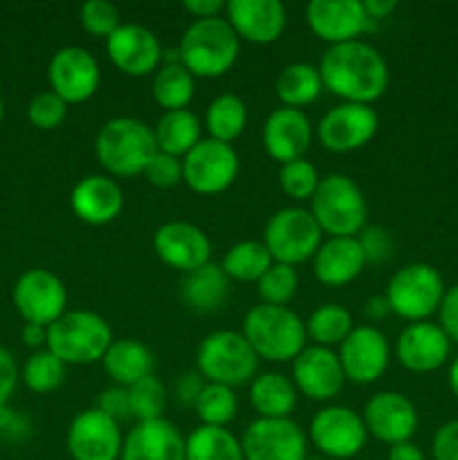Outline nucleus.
I'll return each mask as SVG.
<instances>
[{"instance_id": "obj_1", "label": "nucleus", "mask_w": 458, "mask_h": 460, "mask_svg": "<svg viewBox=\"0 0 458 460\" xmlns=\"http://www.w3.org/2000/svg\"><path fill=\"white\" fill-rule=\"evenodd\" d=\"M319 76L323 90L339 97L344 103L373 106L384 97L391 72L380 49L364 40L330 45L319 61Z\"/></svg>"}, {"instance_id": "obj_2", "label": "nucleus", "mask_w": 458, "mask_h": 460, "mask_svg": "<svg viewBox=\"0 0 458 460\" xmlns=\"http://www.w3.org/2000/svg\"><path fill=\"white\" fill-rule=\"evenodd\" d=\"M155 153V133L135 117H112L94 137V155L110 178L142 175Z\"/></svg>"}, {"instance_id": "obj_3", "label": "nucleus", "mask_w": 458, "mask_h": 460, "mask_svg": "<svg viewBox=\"0 0 458 460\" xmlns=\"http://www.w3.org/2000/svg\"><path fill=\"white\" fill-rule=\"evenodd\" d=\"M242 337L265 362H295L308 346L305 322L287 305L259 304L242 319Z\"/></svg>"}, {"instance_id": "obj_4", "label": "nucleus", "mask_w": 458, "mask_h": 460, "mask_svg": "<svg viewBox=\"0 0 458 460\" xmlns=\"http://www.w3.org/2000/svg\"><path fill=\"white\" fill-rule=\"evenodd\" d=\"M241 39L227 18H205L193 21L180 39V63L196 79H218L225 76L238 61Z\"/></svg>"}, {"instance_id": "obj_5", "label": "nucleus", "mask_w": 458, "mask_h": 460, "mask_svg": "<svg viewBox=\"0 0 458 460\" xmlns=\"http://www.w3.org/2000/svg\"><path fill=\"white\" fill-rule=\"evenodd\" d=\"M112 344L110 323L90 310H67L52 326H48L49 353L66 367H88L101 362Z\"/></svg>"}, {"instance_id": "obj_6", "label": "nucleus", "mask_w": 458, "mask_h": 460, "mask_svg": "<svg viewBox=\"0 0 458 460\" xmlns=\"http://www.w3.org/2000/svg\"><path fill=\"white\" fill-rule=\"evenodd\" d=\"M310 214L330 238L357 236L366 227V198L350 175H323L310 198Z\"/></svg>"}, {"instance_id": "obj_7", "label": "nucleus", "mask_w": 458, "mask_h": 460, "mask_svg": "<svg viewBox=\"0 0 458 460\" xmlns=\"http://www.w3.org/2000/svg\"><path fill=\"white\" fill-rule=\"evenodd\" d=\"M259 355L254 353L242 332L214 331L200 341L196 353L198 373L211 385L229 389L247 385L259 376Z\"/></svg>"}, {"instance_id": "obj_8", "label": "nucleus", "mask_w": 458, "mask_h": 460, "mask_svg": "<svg viewBox=\"0 0 458 460\" xmlns=\"http://www.w3.org/2000/svg\"><path fill=\"white\" fill-rule=\"evenodd\" d=\"M443 274L429 263H409L386 283L384 296L395 317L409 323L427 322L438 313L445 296Z\"/></svg>"}, {"instance_id": "obj_9", "label": "nucleus", "mask_w": 458, "mask_h": 460, "mask_svg": "<svg viewBox=\"0 0 458 460\" xmlns=\"http://www.w3.org/2000/svg\"><path fill=\"white\" fill-rule=\"evenodd\" d=\"M323 243V232L310 209L286 207L268 220L263 232V245L268 247L274 263L296 265L313 261Z\"/></svg>"}, {"instance_id": "obj_10", "label": "nucleus", "mask_w": 458, "mask_h": 460, "mask_svg": "<svg viewBox=\"0 0 458 460\" xmlns=\"http://www.w3.org/2000/svg\"><path fill=\"white\" fill-rule=\"evenodd\" d=\"M241 160L232 144L205 137L182 157V182L198 196H218L236 180Z\"/></svg>"}, {"instance_id": "obj_11", "label": "nucleus", "mask_w": 458, "mask_h": 460, "mask_svg": "<svg viewBox=\"0 0 458 460\" xmlns=\"http://www.w3.org/2000/svg\"><path fill=\"white\" fill-rule=\"evenodd\" d=\"M368 438L362 416L341 404L319 409L308 427V443L319 449V456L346 460L357 456Z\"/></svg>"}, {"instance_id": "obj_12", "label": "nucleus", "mask_w": 458, "mask_h": 460, "mask_svg": "<svg viewBox=\"0 0 458 460\" xmlns=\"http://www.w3.org/2000/svg\"><path fill=\"white\" fill-rule=\"evenodd\" d=\"M13 308L25 323L52 326L67 313V288L61 279L45 268L25 270L12 290Z\"/></svg>"}, {"instance_id": "obj_13", "label": "nucleus", "mask_w": 458, "mask_h": 460, "mask_svg": "<svg viewBox=\"0 0 458 460\" xmlns=\"http://www.w3.org/2000/svg\"><path fill=\"white\" fill-rule=\"evenodd\" d=\"M48 81L52 93L72 106L94 97L101 84V70L90 49L81 45H66L49 58Z\"/></svg>"}, {"instance_id": "obj_14", "label": "nucleus", "mask_w": 458, "mask_h": 460, "mask_svg": "<svg viewBox=\"0 0 458 460\" xmlns=\"http://www.w3.org/2000/svg\"><path fill=\"white\" fill-rule=\"evenodd\" d=\"M245 460H305L308 434L292 418H256L241 438Z\"/></svg>"}, {"instance_id": "obj_15", "label": "nucleus", "mask_w": 458, "mask_h": 460, "mask_svg": "<svg viewBox=\"0 0 458 460\" xmlns=\"http://www.w3.org/2000/svg\"><path fill=\"white\" fill-rule=\"evenodd\" d=\"M380 128L375 108L364 103H337L319 121V142L330 153H353L366 146Z\"/></svg>"}, {"instance_id": "obj_16", "label": "nucleus", "mask_w": 458, "mask_h": 460, "mask_svg": "<svg viewBox=\"0 0 458 460\" xmlns=\"http://www.w3.org/2000/svg\"><path fill=\"white\" fill-rule=\"evenodd\" d=\"M337 355H339L346 380L366 386L380 380L389 368L391 344L380 328L362 323L353 328Z\"/></svg>"}, {"instance_id": "obj_17", "label": "nucleus", "mask_w": 458, "mask_h": 460, "mask_svg": "<svg viewBox=\"0 0 458 460\" xmlns=\"http://www.w3.org/2000/svg\"><path fill=\"white\" fill-rule=\"evenodd\" d=\"M66 445L72 460H119L124 436L119 422L92 407L72 418Z\"/></svg>"}, {"instance_id": "obj_18", "label": "nucleus", "mask_w": 458, "mask_h": 460, "mask_svg": "<svg viewBox=\"0 0 458 460\" xmlns=\"http://www.w3.org/2000/svg\"><path fill=\"white\" fill-rule=\"evenodd\" d=\"M106 52L112 66L128 76H148L162 67L160 39L148 27L137 22H121L106 39Z\"/></svg>"}, {"instance_id": "obj_19", "label": "nucleus", "mask_w": 458, "mask_h": 460, "mask_svg": "<svg viewBox=\"0 0 458 460\" xmlns=\"http://www.w3.org/2000/svg\"><path fill=\"white\" fill-rule=\"evenodd\" d=\"M305 21L313 34L328 45L359 40L364 31L375 25L362 0H313L305 7Z\"/></svg>"}, {"instance_id": "obj_20", "label": "nucleus", "mask_w": 458, "mask_h": 460, "mask_svg": "<svg viewBox=\"0 0 458 460\" xmlns=\"http://www.w3.org/2000/svg\"><path fill=\"white\" fill-rule=\"evenodd\" d=\"M362 420L368 436L380 443L393 445L409 443L418 431V409L411 400L398 391H380L364 404Z\"/></svg>"}, {"instance_id": "obj_21", "label": "nucleus", "mask_w": 458, "mask_h": 460, "mask_svg": "<svg viewBox=\"0 0 458 460\" xmlns=\"http://www.w3.org/2000/svg\"><path fill=\"white\" fill-rule=\"evenodd\" d=\"M292 382L313 402H330L346 382L339 355L323 346H305L292 362Z\"/></svg>"}, {"instance_id": "obj_22", "label": "nucleus", "mask_w": 458, "mask_h": 460, "mask_svg": "<svg viewBox=\"0 0 458 460\" xmlns=\"http://www.w3.org/2000/svg\"><path fill=\"white\" fill-rule=\"evenodd\" d=\"M157 259L169 268L189 274L211 263V241L198 225L187 220H169L153 236Z\"/></svg>"}, {"instance_id": "obj_23", "label": "nucleus", "mask_w": 458, "mask_h": 460, "mask_svg": "<svg viewBox=\"0 0 458 460\" xmlns=\"http://www.w3.org/2000/svg\"><path fill=\"white\" fill-rule=\"evenodd\" d=\"M395 359L409 373H434L447 364L452 341L438 323H409L395 340Z\"/></svg>"}, {"instance_id": "obj_24", "label": "nucleus", "mask_w": 458, "mask_h": 460, "mask_svg": "<svg viewBox=\"0 0 458 460\" xmlns=\"http://www.w3.org/2000/svg\"><path fill=\"white\" fill-rule=\"evenodd\" d=\"M227 22L241 40L254 45L277 43L287 25V13L278 0H229Z\"/></svg>"}, {"instance_id": "obj_25", "label": "nucleus", "mask_w": 458, "mask_h": 460, "mask_svg": "<svg viewBox=\"0 0 458 460\" xmlns=\"http://www.w3.org/2000/svg\"><path fill=\"white\" fill-rule=\"evenodd\" d=\"M313 144V124L308 115L296 108H277L263 126V148L274 162L301 160Z\"/></svg>"}, {"instance_id": "obj_26", "label": "nucleus", "mask_w": 458, "mask_h": 460, "mask_svg": "<svg viewBox=\"0 0 458 460\" xmlns=\"http://www.w3.org/2000/svg\"><path fill=\"white\" fill-rule=\"evenodd\" d=\"M70 207L76 218L92 227L112 223L124 209V191L110 175H85L70 193Z\"/></svg>"}, {"instance_id": "obj_27", "label": "nucleus", "mask_w": 458, "mask_h": 460, "mask_svg": "<svg viewBox=\"0 0 458 460\" xmlns=\"http://www.w3.org/2000/svg\"><path fill=\"white\" fill-rule=\"evenodd\" d=\"M119 460H184V436L166 418L137 422L124 436Z\"/></svg>"}, {"instance_id": "obj_28", "label": "nucleus", "mask_w": 458, "mask_h": 460, "mask_svg": "<svg viewBox=\"0 0 458 460\" xmlns=\"http://www.w3.org/2000/svg\"><path fill=\"white\" fill-rule=\"evenodd\" d=\"M366 256L357 236L328 238L313 256V272L321 286L344 288L366 268Z\"/></svg>"}, {"instance_id": "obj_29", "label": "nucleus", "mask_w": 458, "mask_h": 460, "mask_svg": "<svg viewBox=\"0 0 458 460\" xmlns=\"http://www.w3.org/2000/svg\"><path fill=\"white\" fill-rule=\"evenodd\" d=\"M101 364L108 377L115 382V386L130 389L133 385L142 382L144 377L153 376L155 358H153L146 344H142L139 340L124 337V340H112L110 349L103 355Z\"/></svg>"}, {"instance_id": "obj_30", "label": "nucleus", "mask_w": 458, "mask_h": 460, "mask_svg": "<svg viewBox=\"0 0 458 460\" xmlns=\"http://www.w3.org/2000/svg\"><path fill=\"white\" fill-rule=\"evenodd\" d=\"M296 395L299 391L295 382L283 373H259L250 382V404L259 418H269V420L290 418L296 407Z\"/></svg>"}, {"instance_id": "obj_31", "label": "nucleus", "mask_w": 458, "mask_h": 460, "mask_svg": "<svg viewBox=\"0 0 458 460\" xmlns=\"http://www.w3.org/2000/svg\"><path fill=\"white\" fill-rule=\"evenodd\" d=\"M229 277L216 263H207L184 274L182 301L198 313H214L227 301Z\"/></svg>"}, {"instance_id": "obj_32", "label": "nucleus", "mask_w": 458, "mask_h": 460, "mask_svg": "<svg viewBox=\"0 0 458 460\" xmlns=\"http://www.w3.org/2000/svg\"><path fill=\"white\" fill-rule=\"evenodd\" d=\"M153 133H155L157 151L169 153V155L182 160L202 139V121L189 108L187 111H171L157 119Z\"/></svg>"}, {"instance_id": "obj_33", "label": "nucleus", "mask_w": 458, "mask_h": 460, "mask_svg": "<svg viewBox=\"0 0 458 460\" xmlns=\"http://www.w3.org/2000/svg\"><path fill=\"white\" fill-rule=\"evenodd\" d=\"M274 90L283 106L301 111L304 106L317 102L321 94L323 84L319 76V67L310 66V63H290L278 72Z\"/></svg>"}, {"instance_id": "obj_34", "label": "nucleus", "mask_w": 458, "mask_h": 460, "mask_svg": "<svg viewBox=\"0 0 458 460\" xmlns=\"http://www.w3.org/2000/svg\"><path fill=\"white\" fill-rule=\"evenodd\" d=\"M247 119V103L242 102L238 94L225 93L218 94L214 102L207 106L205 111V121H202V128L209 133L211 139L223 144H232L233 139H238L245 130Z\"/></svg>"}, {"instance_id": "obj_35", "label": "nucleus", "mask_w": 458, "mask_h": 460, "mask_svg": "<svg viewBox=\"0 0 458 460\" xmlns=\"http://www.w3.org/2000/svg\"><path fill=\"white\" fill-rule=\"evenodd\" d=\"M184 460H245L241 438L227 427L200 425L184 438Z\"/></svg>"}, {"instance_id": "obj_36", "label": "nucleus", "mask_w": 458, "mask_h": 460, "mask_svg": "<svg viewBox=\"0 0 458 460\" xmlns=\"http://www.w3.org/2000/svg\"><path fill=\"white\" fill-rule=\"evenodd\" d=\"M196 94V76L182 66V63H171L162 66L153 76V99L164 112L187 111L189 103Z\"/></svg>"}, {"instance_id": "obj_37", "label": "nucleus", "mask_w": 458, "mask_h": 460, "mask_svg": "<svg viewBox=\"0 0 458 460\" xmlns=\"http://www.w3.org/2000/svg\"><path fill=\"white\" fill-rule=\"evenodd\" d=\"M353 314L348 308L337 304H323L310 313L305 319V335L314 346L335 349L344 344L346 337L353 332Z\"/></svg>"}, {"instance_id": "obj_38", "label": "nucleus", "mask_w": 458, "mask_h": 460, "mask_svg": "<svg viewBox=\"0 0 458 460\" xmlns=\"http://www.w3.org/2000/svg\"><path fill=\"white\" fill-rule=\"evenodd\" d=\"M272 263L274 261L263 241H241L229 247L220 268L227 274L229 281L259 283V279L272 268Z\"/></svg>"}, {"instance_id": "obj_39", "label": "nucleus", "mask_w": 458, "mask_h": 460, "mask_svg": "<svg viewBox=\"0 0 458 460\" xmlns=\"http://www.w3.org/2000/svg\"><path fill=\"white\" fill-rule=\"evenodd\" d=\"M66 364L57 355L49 353L48 349L36 350L22 364L21 380L31 394H52V391H57L66 382Z\"/></svg>"}, {"instance_id": "obj_40", "label": "nucleus", "mask_w": 458, "mask_h": 460, "mask_svg": "<svg viewBox=\"0 0 458 460\" xmlns=\"http://www.w3.org/2000/svg\"><path fill=\"white\" fill-rule=\"evenodd\" d=\"M193 409L200 418V425L227 427L238 416V398L229 386L207 382Z\"/></svg>"}, {"instance_id": "obj_41", "label": "nucleus", "mask_w": 458, "mask_h": 460, "mask_svg": "<svg viewBox=\"0 0 458 460\" xmlns=\"http://www.w3.org/2000/svg\"><path fill=\"white\" fill-rule=\"evenodd\" d=\"M128 400L130 416L137 422H148L157 420V418H164L169 394H166V386L155 376H148L142 382L130 386Z\"/></svg>"}, {"instance_id": "obj_42", "label": "nucleus", "mask_w": 458, "mask_h": 460, "mask_svg": "<svg viewBox=\"0 0 458 460\" xmlns=\"http://www.w3.org/2000/svg\"><path fill=\"white\" fill-rule=\"evenodd\" d=\"M296 290H299V272L292 265L283 263H272V268L256 283L260 304L268 305H287Z\"/></svg>"}, {"instance_id": "obj_43", "label": "nucleus", "mask_w": 458, "mask_h": 460, "mask_svg": "<svg viewBox=\"0 0 458 460\" xmlns=\"http://www.w3.org/2000/svg\"><path fill=\"white\" fill-rule=\"evenodd\" d=\"M319 180H321V175H319L317 166L305 157L281 164V169H278V187L290 200L296 202L310 200L317 191Z\"/></svg>"}, {"instance_id": "obj_44", "label": "nucleus", "mask_w": 458, "mask_h": 460, "mask_svg": "<svg viewBox=\"0 0 458 460\" xmlns=\"http://www.w3.org/2000/svg\"><path fill=\"white\" fill-rule=\"evenodd\" d=\"M79 22L88 34L108 39L121 25L119 9L108 0H88L79 7Z\"/></svg>"}, {"instance_id": "obj_45", "label": "nucleus", "mask_w": 458, "mask_h": 460, "mask_svg": "<svg viewBox=\"0 0 458 460\" xmlns=\"http://www.w3.org/2000/svg\"><path fill=\"white\" fill-rule=\"evenodd\" d=\"M67 108L70 106L57 93L45 90V93L31 97L30 106H27V119L39 130H54L66 121Z\"/></svg>"}, {"instance_id": "obj_46", "label": "nucleus", "mask_w": 458, "mask_h": 460, "mask_svg": "<svg viewBox=\"0 0 458 460\" xmlns=\"http://www.w3.org/2000/svg\"><path fill=\"white\" fill-rule=\"evenodd\" d=\"M142 175L148 180L151 187L173 189L182 182V160L175 155H169V153L157 151L151 157V162H148Z\"/></svg>"}, {"instance_id": "obj_47", "label": "nucleus", "mask_w": 458, "mask_h": 460, "mask_svg": "<svg viewBox=\"0 0 458 460\" xmlns=\"http://www.w3.org/2000/svg\"><path fill=\"white\" fill-rule=\"evenodd\" d=\"M357 241L366 256V263H384L393 254V236L382 225H366L357 234Z\"/></svg>"}, {"instance_id": "obj_48", "label": "nucleus", "mask_w": 458, "mask_h": 460, "mask_svg": "<svg viewBox=\"0 0 458 460\" xmlns=\"http://www.w3.org/2000/svg\"><path fill=\"white\" fill-rule=\"evenodd\" d=\"M94 407H97L99 411L106 413V416H110L112 420H117V422H124V420H128V418H133L130 416L128 389H124V386H110V389L101 391Z\"/></svg>"}, {"instance_id": "obj_49", "label": "nucleus", "mask_w": 458, "mask_h": 460, "mask_svg": "<svg viewBox=\"0 0 458 460\" xmlns=\"http://www.w3.org/2000/svg\"><path fill=\"white\" fill-rule=\"evenodd\" d=\"M438 326L443 328L449 341L458 346V283L445 290L443 304L438 308Z\"/></svg>"}, {"instance_id": "obj_50", "label": "nucleus", "mask_w": 458, "mask_h": 460, "mask_svg": "<svg viewBox=\"0 0 458 460\" xmlns=\"http://www.w3.org/2000/svg\"><path fill=\"white\" fill-rule=\"evenodd\" d=\"M434 460H458V420H449L431 440Z\"/></svg>"}, {"instance_id": "obj_51", "label": "nucleus", "mask_w": 458, "mask_h": 460, "mask_svg": "<svg viewBox=\"0 0 458 460\" xmlns=\"http://www.w3.org/2000/svg\"><path fill=\"white\" fill-rule=\"evenodd\" d=\"M18 380H21V371H18L16 359L4 346H0V407L9 402L18 386Z\"/></svg>"}, {"instance_id": "obj_52", "label": "nucleus", "mask_w": 458, "mask_h": 460, "mask_svg": "<svg viewBox=\"0 0 458 460\" xmlns=\"http://www.w3.org/2000/svg\"><path fill=\"white\" fill-rule=\"evenodd\" d=\"M205 385H207L205 377H202L198 371L182 373L178 385H175V394H178V400L184 404V407H196Z\"/></svg>"}, {"instance_id": "obj_53", "label": "nucleus", "mask_w": 458, "mask_h": 460, "mask_svg": "<svg viewBox=\"0 0 458 460\" xmlns=\"http://www.w3.org/2000/svg\"><path fill=\"white\" fill-rule=\"evenodd\" d=\"M0 434L7 436L9 440H21L22 436L30 434V422L4 404L0 407Z\"/></svg>"}, {"instance_id": "obj_54", "label": "nucleus", "mask_w": 458, "mask_h": 460, "mask_svg": "<svg viewBox=\"0 0 458 460\" xmlns=\"http://www.w3.org/2000/svg\"><path fill=\"white\" fill-rule=\"evenodd\" d=\"M227 9L223 0H184V12L193 16V21H205V18H220Z\"/></svg>"}, {"instance_id": "obj_55", "label": "nucleus", "mask_w": 458, "mask_h": 460, "mask_svg": "<svg viewBox=\"0 0 458 460\" xmlns=\"http://www.w3.org/2000/svg\"><path fill=\"white\" fill-rule=\"evenodd\" d=\"M362 313H364V319H366V322L371 323V326L375 322H384V319L389 317V314H393V313H391V305H389V301H386L384 295L368 296V299L364 301Z\"/></svg>"}, {"instance_id": "obj_56", "label": "nucleus", "mask_w": 458, "mask_h": 460, "mask_svg": "<svg viewBox=\"0 0 458 460\" xmlns=\"http://www.w3.org/2000/svg\"><path fill=\"white\" fill-rule=\"evenodd\" d=\"M21 340L27 349L43 350V346H48V328L39 326V323H25L21 331Z\"/></svg>"}, {"instance_id": "obj_57", "label": "nucleus", "mask_w": 458, "mask_h": 460, "mask_svg": "<svg viewBox=\"0 0 458 460\" xmlns=\"http://www.w3.org/2000/svg\"><path fill=\"white\" fill-rule=\"evenodd\" d=\"M364 9H366L368 18H371L373 22H377L389 18L391 13L398 9V3H395V0H364Z\"/></svg>"}, {"instance_id": "obj_58", "label": "nucleus", "mask_w": 458, "mask_h": 460, "mask_svg": "<svg viewBox=\"0 0 458 460\" xmlns=\"http://www.w3.org/2000/svg\"><path fill=\"white\" fill-rule=\"evenodd\" d=\"M386 460H427L425 452L418 447L416 443H400L389 447V454H386Z\"/></svg>"}, {"instance_id": "obj_59", "label": "nucleus", "mask_w": 458, "mask_h": 460, "mask_svg": "<svg viewBox=\"0 0 458 460\" xmlns=\"http://www.w3.org/2000/svg\"><path fill=\"white\" fill-rule=\"evenodd\" d=\"M447 385H449V389H452V394L456 395V400H458V358H454V362L449 364Z\"/></svg>"}, {"instance_id": "obj_60", "label": "nucleus", "mask_w": 458, "mask_h": 460, "mask_svg": "<svg viewBox=\"0 0 458 460\" xmlns=\"http://www.w3.org/2000/svg\"><path fill=\"white\" fill-rule=\"evenodd\" d=\"M4 117V106H3V99H0V121H3Z\"/></svg>"}, {"instance_id": "obj_61", "label": "nucleus", "mask_w": 458, "mask_h": 460, "mask_svg": "<svg viewBox=\"0 0 458 460\" xmlns=\"http://www.w3.org/2000/svg\"><path fill=\"white\" fill-rule=\"evenodd\" d=\"M305 460H328V458H323V456H305Z\"/></svg>"}]
</instances>
